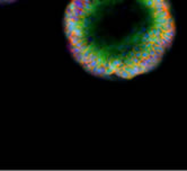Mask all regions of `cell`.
Listing matches in <instances>:
<instances>
[{
  "label": "cell",
  "instance_id": "1",
  "mask_svg": "<svg viewBox=\"0 0 187 171\" xmlns=\"http://www.w3.org/2000/svg\"><path fill=\"white\" fill-rule=\"evenodd\" d=\"M0 1H2V2H6V1H14V0H0Z\"/></svg>",
  "mask_w": 187,
  "mask_h": 171
}]
</instances>
